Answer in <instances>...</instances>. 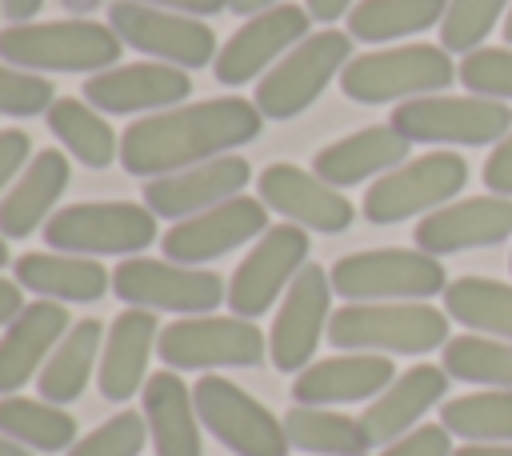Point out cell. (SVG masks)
Instances as JSON below:
<instances>
[{"label":"cell","instance_id":"6da1fadb","mask_svg":"<svg viewBox=\"0 0 512 456\" xmlns=\"http://www.w3.org/2000/svg\"><path fill=\"white\" fill-rule=\"evenodd\" d=\"M260 120V108L240 96L164 108L128 124L120 136V164L132 176H172L256 140L264 128Z\"/></svg>","mask_w":512,"mask_h":456},{"label":"cell","instance_id":"7a4b0ae2","mask_svg":"<svg viewBox=\"0 0 512 456\" xmlns=\"http://www.w3.org/2000/svg\"><path fill=\"white\" fill-rule=\"evenodd\" d=\"M448 312L428 300H376V304H344L328 320V344L340 352H380V356H424L444 348Z\"/></svg>","mask_w":512,"mask_h":456},{"label":"cell","instance_id":"3957f363","mask_svg":"<svg viewBox=\"0 0 512 456\" xmlns=\"http://www.w3.org/2000/svg\"><path fill=\"white\" fill-rule=\"evenodd\" d=\"M0 60L24 72H100L120 60V36L96 20H40L0 32Z\"/></svg>","mask_w":512,"mask_h":456},{"label":"cell","instance_id":"277c9868","mask_svg":"<svg viewBox=\"0 0 512 456\" xmlns=\"http://www.w3.org/2000/svg\"><path fill=\"white\" fill-rule=\"evenodd\" d=\"M456 80L452 52L440 44H400L352 56L340 72V92L356 104H404L416 96H436Z\"/></svg>","mask_w":512,"mask_h":456},{"label":"cell","instance_id":"5b68a950","mask_svg":"<svg viewBox=\"0 0 512 456\" xmlns=\"http://www.w3.org/2000/svg\"><path fill=\"white\" fill-rule=\"evenodd\" d=\"M332 292L348 304H376V300H432L444 296L448 272L440 256L412 252V248H368L340 256L332 268Z\"/></svg>","mask_w":512,"mask_h":456},{"label":"cell","instance_id":"8992f818","mask_svg":"<svg viewBox=\"0 0 512 456\" xmlns=\"http://www.w3.org/2000/svg\"><path fill=\"white\" fill-rule=\"evenodd\" d=\"M388 124L412 144L484 148V144H500L512 132V108L476 92H464V96L436 92V96H416L396 104Z\"/></svg>","mask_w":512,"mask_h":456},{"label":"cell","instance_id":"52a82bcc","mask_svg":"<svg viewBox=\"0 0 512 456\" xmlns=\"http://www.w3.org/2000/svg\"><path fill=\"white\" fill-rule=\"evenodd\" d=\"M464 188H468V160L456 152H428L376 176V184L364 192L360 212L368 216V224H400L452 204Z\"/></svg>","mask_w":512,"mask_h":456},{"label":"cell","instance_id":"ba28073f","mask_svg":"<svg viewBox=\"0 0 512 456\" xmlns=\"http://www.w3.org/2000/svg\"><path fill=\"white\" fill-rule=\"evenodd\" d=\"M156 240V216L128 200L68 204L48 216L44 244L72 256H132Z\"/></svg>","mask_w":512,"mask_h":456},{"label":"cell","instance_id":"9c48e42d","mask_svg":"<svg viewBox=\"0 0 512 456\" xmlns=\"http://www.w3.org/2000/svg\"><path fill=\"white\" fill-rule=\"evenodd\" d=\"M348 60H352V36L348 32H336V28L308 32L256 84V108H260V116L288 120V116L304 112L328 88V80L336 72H344Z\"/></svg>","mask_w":512,"mask_h":456},{"label":"cell","instance_id":"30bf717a","mask_svg":"<svg viewBox=\"0 0 512 456\" xmlns=\"http://www.w3.org/2000/svg\"><path fill=\"white\" fill-rule=\"evenodd\" d=\"M156 352L172 372L252 368L268 352V336L244 316H180L160 328Z\"/></svg>","mask_w":512,"mask_h":456},{"label":"cell","instance_id":"8fae6325","mask_svg":"<svg viewBox=\"0 0 512 456\" xmlns=\"http://www.w3.org/2000/svg\"><path fill=\"white\" fill-rule=\"evenodd\" d=\"M112 292L128 308L180 312V316H208L228 296V288L216 272L176 264V260H152V256L120 260L112 268Z\"/></svg>","mask_w":512,"mask_h":456},{"label":"cell","instance_id":"7c38bea8","mask_svg":"<svg viewBox=\"0 0 512 456\" xmlns=\"http://www.w3.org/2000/svg\"><path fill=\"white\" fill-rule=\"evenodd\" d=\"M192 404L200 424L236 456H288L284 420H276L256 396L224 376H200L192 384Z\"/></svg>","mask_w":512,"mask_h":456},{"label":"cell","instance_id":"4fadbf2b","mask_svg":"<svg viewBox=\"0 0 512 456\" xmlns=\"http://www.w3.org/2000/svg\"><path fill=\"white\" fill-rule=\"evenodd\" d=\"M108 28L120 36V44L144 56H156L164 64H176V68L196 72L208 60H216L212 28L184 12H168L156 4H140V0H116L108 4Z\"/></svg>","mask_w":512,"mask_h":456},{"label":"cell","instance_id":"5bb4252c","mask_svg":"<svg viewBox=\"0 0 512 456\" xmlns=\"http://www.w3.org/2000/svg\"><path fill=\"white\" fill-rule=\"evenodd\" d=\"M308 264V228L300 224H272L256 248L236 264L232 280H228V308L232 316L256 320L264 316L280 292H288V284L296 280V272Z\"/></svg>","mask_w":512,"mask_h":456},{"label":"cell","instance_id":"9a60e30c","mask_svg":"<svg viewBox=\"0 0 512 456\" xmlns=\"http://www.w3.org/2000/svg\"><path fill=\"white\" fill-rule=\"evenodd\" d=\"M332 320V276L320 264H304L288 284L268 332V360L276 372H304Z\"/></svg>","mask_w":512,"mask_h":456},{"label":"cell","instance_id":"2e32d148","mask_svg":"<svg viewBox=\"0 0 512 456\" xmlns=\"http://www.w3.org/2000/svg\"><path fill=\"white\" fill-rule=\"evenodd\" d=\"M268 232V208L264 200L256 196H232L208 212H196L188 220H176L164 240H160V252L164 260H176V264H204V260H216L240 244H248L252 236H264Z\"/></svg>","mask_w":512,"mask_h":456},{"label":"cell","instance_id":"e0dca14e","mask_svg":"<svg viewBox=\"0 0 512 456\" xmlns=\"http://www.w3.org/2000/svg\"><path fill=\"white\" fill-rule=\"evenodd\" d=\"M308 24H312V16H308V8H300V4H276V8H268V12L248 16V20L224 40V48L216 52V60H212L216 80L228 84V88L248 84V80H252L256 72H264L272 60H280L284 52H292V48L308 36Z\"/></svg>","mask_w":512,"mask_h":456},{"label":"cell","instance_id":"ac0fdd59","mask_svg":"<svg viewBox=\"0 0 512 456\" xmlns=\"http://www.w3.org/2000/svg\"><path fill=\"white\" fill-rule=\"evenodd\" d=\"M416 248L432 256H452L468 248H492L512 236V196H460L416 224Z\"/></svg>","mask_w":512,"mask_h":456},{"label":"cell","instance_id":"d6986e66","mask_svg":"<svg viewBox=\"0 0 512 456\" xmlns=\"http://www.w3.org/2000/svg\"><path fill=\"white\" fill-rule=\"evenodd\" d=\"M260 200L284 220L312 228V232H328V236L344 232L356 216L352 200L340 188L324 184L316 172H304L296 164H268L260 172Z\"/></svg>","mask_w":512,"mask_h":456},{"label":"cell","instance_id":"ffe728a7","mask_svg":"<svg viewBox=\"0 0 512 456\" xmlns=\"http://www.w3.org/2000/svg\"><path fill=\"white\" fill-rule=\"evenodd\" d=\"M248 176H252V168H248L244 156H216V160L192 164V168H184V172L148 180L144 204H148L152 216L184 220V216L208 212V208H216V204L240 196V188L248 184Z\"/></svg>","mask_w":512,"mask_h":456},{"label":"cell","instance_id":"44dd1931","mask_svg":"<svg viewBox=\"0 0 512 456\" xmlns=\"http://www.w3.org/2000/svg\"><path fill=\"white\" fill-rule=\"evenodd\" d=\"M80 92L96 112H144V108L164 112L168 104H180L192 92V76H188V68L160 64V60L112 64V68L88 76V84Z\"/></svg>","mask_w":512,"mask_h":456},{"label":"cell","instance_id":"7402d4cb","mask_svg":"<svg viewBox=\"0 0 512 456\" xmlns=\"http://www.w3.org/2000/svg\"><path fill=\"white\" fill-rule=\"evenodd\" d=\"M396 380V364L380 352H340L328 360L308 364L292 380V400L312 404V408H332V404H356V400H376L388 384Z\"/></svg>","mask_w":512,"mask_h":456},{"label":"cell","instance_id":"603a6c76","mask_svg":"<svg viewBox=\"0 0 512 456\" xmlns=\"http://www.w3.org/2000/svg\"><path fill=\"white\" fill-rule=\"evenodd\" d=\"M72 328L60 300H32L0 336V396H16L40 368L48 364L52 348Z\"/></svg>","mask_w":512,"mask_h":456},{"label":"cell","instance_id":"cb8c5ba5","mask_svg":"<svg viewBox=\"0 0 512 456\" xmlns=\"http://www.w3.org/2000/svg\"><path fill=\"white\" fill-rule=\"evenodd\" d=\"M156 312L148 308H128L112 320L104 348H100V368H96V388L104 400L124 404L148 384V356L156 352Z\"/></svg>","mask_w":512,"mask_h":456},{"label":"cell","instance_id":"d4e9b609","mask_svg":"<svg viewBox=\"0 0 512 456\" xmlns=\"http://www.w3.org/2000/svg\"><path fill=\"white\" fill-rule=\"evenodd\" d=\"M448 372L440 364H416L408 372H400L376 400H368V408L360 412V424L368 432L372 444H392L404 432H412L424 412H432L444 392H448Z\"/></svg>","mask_w":512,"mask_h":456},{"label":"cell","instance_id":"484cf974","mask_svg":"<svg viewBox=\"0 0 512 456\" xmlns=\"http://www.w3.org/2000/svg\"><path fill=\"white\" fill-rule=\"evenodd\" d=\"M408 152H412V140H404L392 124H372L352 136H340L336 144H324L312 156V172L332 188H348L368 176H384L400 168Z\"/></svg>","mask_w":512,"mask_h":456},{"label":"cell","instance_id":"4316f807","mask_svg":"<svg viewBox=\"0 0 512 456\" xmlns=\"http://www.w3.org/2000/svg\"><path fill=\"white\" fill-rule=\"evenodd\" d=\"M140 400H144L140 412L148 420V440L156 456H204L192 388L172 368L148 376V384L140 388Z\"/></svg>","mask_w":512,"mask_h":456},{"label":"cell","instance_id":"83f0119b","mask_svg":"<svg viewBox=\"0 0 512 456\" xmlns=\"http://www.w3.org/2000/svg\"><path fill=\"white\" fill-rule=\"evenodd\" d=\"M12 276L20 288L60 304H92L112 288V272H104L100 260L72 252H24L12 264Z\"/></svg>","mask_w":512,"mask_h":456},{"label":"cell","instance_id":"f1b7e54d","mask_svg":"<svg viewBox=\"0 0 512 456\" xmlns=\"http://www.w3.org/2000/svg\"><path fill=\"white\" fill-rule=\"evenodd\" d=\"M64 188H68V160L56 148H40L0 200V236L20 240L32 236V228L48 224V212L64 196Z\"/></svg>","mask_w":512,"mask_h":456},{"label":"cell","instance_id":"f546056e","mask_svg":"<svg viewBox=\"0 0 512 456\" xmlns=\"http://www.w3.org/2000/svg\"><path fill=\"white\" fill-rule=\"evenodd\" d=\"M100 348H104V324H100L96 316L76 320V324L64 332V340L52 348L48 364H44L40 376H36L40 400L60 404V408L72 404V400L88 388L92 368H96V352H100Z\"/></svg>","mask_w":512,"mask_h":456},{"label":"cell","instance_id":"4dcf8cb0","mask_svg":"<svg viewBox=\"0 0 512 456\" xmlns=\"http://www.w3.org/2000/svg\"><path fill=\"white\" fill-rule=\"evenodd\" d=\"M284 436L292 448L308 456H364L372 448L360 416H344L332 408H312V404H292L284 412Z\"/></svg>","mask_w":512,"mask_h":456},{"label":"cell","instance_id":"1f68e13d","mask_svg":"<svg viewBox=\"0 0 512 456\" xmlns=\"http://www.w3.org/2000/svg\"><path fill=\"white\" fill-rule=\"evenodd\" d=\"M448 320L464 324L468 332L512 340V284L488 276H460L444 288Z\"/></svg>","mask_w":512,"mask_h":456},{"label":"cell","instance_id":"d6a6232c","mask_svg":"<svg viewBox=\"0 0 512 456\" xmlns=\"http://www.w3.org/2000/svg\"><path fill=\"white\" fill-rule=\"evenodd\" d=\"M0 436L28 452H68L76 444V420L60 404L32 396H0Z\"/></svg>","mask_w":512,"mask_h":456},{"label":"cell","instance_id":"836d02e7","mask_svg":"<svg viewBox=\"0 0 512 456\" xmlns=\"http://www.w3.org/2000/svg\"><path fill=\"white\" fill-rule=\"evenodd\" d=\"M448 0H360L348 12V36L364 44H388L440 24Z\"/></svg>","mask_w":512,"mask_h":456},{"label":"cell","instance_id":"e575fe53","mask_svg":"<svg viewBox=\"0 0 512 456\" xmlns=\"http://www.w3.org/2000/svg\"><path fill=\"white\" fill-rule=\"evenodd\" d=\"M48 132L88 168H108L116 156V132L112 124L88 104V100H76V96H60L52 108H48Z\"/></svg>","mask_w":512,"mask_h":456},{"label":"cell","instance_id":"d590c367","mask_svg":"<svg viewBox=\"0 0 512 456\" xmlns=\"http://www.w3.org/2000/svg\"><path fill=\"white\" fill-rule=\"evenodd\" d=\"M440 424L464 444H512V392L480 388L440 404Z\"/></svg>","mask_w":512,"mask_h":456},{"label":"cell","instance_id":"8d00e7d4","mask_svg":"<svg viewBox=\"0 0 512 456\" xmlns=\"http://www.w3.org/2000/svg\"><path fill=\"white\" fill-rule=\"evenodd\" d=\"M440 368L452 380L512 392V340H496V336H480V332L452 336L440 348Z\"/></svg>","mask_w":512,"mask_h":456},{"label":"cell","instance_id":"74e56055","mask_svg":"<svg viewBox=\"0 0 512 456\" xmlns=\"http://www.w3.org/2000/svg\"><path fill=\"white\" fill-rule=\"evenodd\" d=\"M512 0H448V12L440 20V48L444 52H476L492 36L496 20L508 16Z\"/></svg>","mask_w":512,"mask_h":456},{"label":"cell","instance_id":"f35d334b","mask_svg":"<svg viewBox=\"0 0 512 456\" xmlns=\"http://www.w3.org/2000/svg\"><path fill=\"white\" fill-rule=\"evenodd\" d=\"M148 444V420L144 412H116L88 436H80L64 456H140Z\"/></svg>","mask_w":512,"mask_h":456},{"label":"cell","instance_id":"ab89813d","mask_svg":"<svg viewBox=\"0 0 512 456\" xmlns=\"http://www.w3.org/2000/svg\"><path fill=\"white\" fill-rule=\"evenodd\" d=\"M456 80L464 84V92L508 104L512 100V48H476V52H468L456 68Z\"/></svg>","mask_w":512,"mask_h":456},{"label":"cell","instance_id":"60d3db41","mask_svg":"<svg viewBox=\"0 0 512 456\" xmlns=\"http://www.w3.org/2000/svg\"><path fill=\"white\" fill-rule=\"evenodd\" d=\"M52 92L56 88L44 76L24 72L16 64H0V112L4 116H36V112H48L56 104Z\"/></svg>","mask_w":512,"mask_h":456},{"label":"cell","instance_id":"b9f144b4","mask_svg":"<svg viewBox=\"0 0 512 456\" xmlns=\"http://www.w3.org/2000/svg\"><path fill=\"white\" fill-rule=\"evenodd\" d=\"M452 432L444 424H416L412 432H404L400 440L384 444L380 456H452Z\"/></svg>","mask_w":512,"mask_h":456},{"label":"cell","instance_id":"7bdbcfd3","mask_svg":"<svg viewBox=\"0 0 512 456\" xmlns=\"http://www.w3.org/2000/svg\"><path fill=\"white\" fill-rule=\"evenodd\" d=\"M28 152H32V144L20 128H0V188L12 184V176L24 168Z\"/></svg>","mask_w":512,"mask_h":456},{"label":"cell","instance_id":"ee69618b","mask_svg":"<svg viewBox=\"0 0 512 456\" xmlns=\"http://www.w3.org/2000/svg\"><path fill=\"white\" fill-rule=\"evenodd\" d=\"M484 188H492L496 196H512V132L484 160Z\"/></svg>","mask_w":512,"mask_h":456},{"label":"cell","instance_id":"f6af8a7d","mask_svg":"<svg viewBox=\"0 0 512 456\" xmlns=\"http://www.w3.org/2000/svg\"><path fill=\"white\" fill-rule=\"evenodd\" d=\"M140 4H156L168 12H184V16H212L228 8V0H140Z\"/></svg>","mask_w":512,"mask_h":456},{"label":"cell","instance_id":"bcb514c9","mask_svg":"<svg viewBox=\"0 0 512 456\" xmlns=\"http://www.w3.org/2000/svg\"><path fill=\"white\" fill-rule=\"evenodd\" d=\"M24 308V296H20V284L16 280H4L0 276V328H8Z\"/></svg>","mask_w":512,"mask_h":456},{"label":"cell","instance_id":"7dc6e473","mask_svg":"<svg viewBox=\"0 0 512 456\" xmlns=\"http://www.w3.org/2000/svg\"><path fill=\"white\" fill-rule=\"evenodd\" d=\"M304 8H308V16H312V20L332 24V20H340V16H348V12H352V0H304Z\"/></svg>","mask_w":512,"mask_h":456},{"label":"cell","instance_id":"c3c4849f","mask_svg":"<svg viewBox=\"0 0 512 456\" xmlns=\"http://www.w3.org/2000/svg\"><path fill=\"white\" fill-rule=\"evenodd\" d=\"M40 8H44V0H0V12H4L12 24H28Z\"/></svg>","mask_w":512,"mask_h":456},{"label":"cell","instance_id":"681fc988","mask_svg":"<svg viewBox=\"0 0 512 456\" xmlns=\"http://www.w3.org/2000/svg\"><path fill=\"white\" fill-rule=\"evenodd\" d=\"M452 456H512V444H464Z\"/></svg>","mask_w":512,"mask_h":456},{"label":"cell","instance_id":"f907efd6","mask_svg":"<svg viewBox=\"0 0 512 456\" xmlns=\"http://www.w3.org/2000/svg\"><path fill=\"white\" fill-rule=\"evenodd\" d=\"M280 0H228V8L232 12H240V16H256V12H268V8H276Z\"/></svg>","mask_w":512,"mask_h":456},{"label":"cell","instance_id":"816d5d0a","mask_svg":"<svg viewBox=\"0 0 512 456\" xmlns=\"http://www.w3.org/2000/svg\"><path fill=\"white\" fill-rule=\"evenodd\" d=\"M0 456H32L24 444H16V440H8V436H0Z\"/></svg>","mask_w":512,"mask_h":456},{"label":"cell","instance_id":"f5cc1de1","mask_svg":"<svg viewBox=\"0 0 512 456\" xmlns=\"http://www.w3.org/2000/svg\"><path fill=\"white\" fill-rule=\"evenodd\" d=\"M60 4H64L68 12H92V8L100 4V0H60Z\"/></svg>","mask_w":512,"mask_h":456},{"label":"cell","instance_id":"db71d44e","mask_svg":"<svg viewBox=\"0 0 512 456\" xmlns=\"http://www.w3.org/2000/svg\"><path fill=\"white\" fill-rule=\"evenodd\" d=\"M504 40H508V48H512V8H508V16H504Z\"/></svg>","mask_w":512,"mask_h":456},{"label":"cell","instance_id":"11a10c76","mask_svg":"<svg viewBox=\"0 0 512 456\" xmlns=\"http://www.w3.org/2000/svg\"><path fill=\"white\" fill-rule=\"evenodd\" d=\"M8 264V244H4V236H0V268Z\"/></svg>","mask_w":512,"mask_h":456},{"label":"cell","instance_id":"9f6ffc18","mask_svg":"<svg viewBox=\"0 0 512 456\" xmlns=\"http://www.w3.org/2000/svg\"><path fill=\"white\" fill-rule=\"evenodd\" d=\"M508 272H512V256H508Z\"/></svg>","mask_w":512,"mask_h":456}]
</instances>
